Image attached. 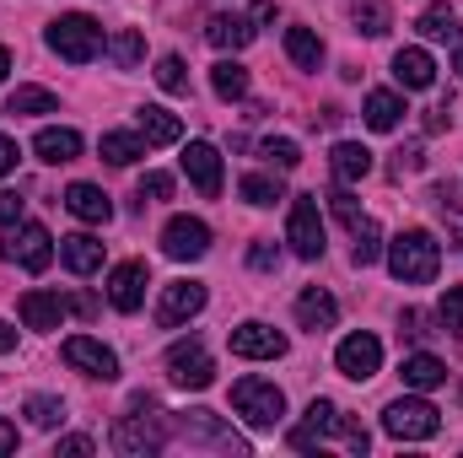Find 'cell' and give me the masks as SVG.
Wrapping results in <instances>:
<instances>
[{
    "label": "cell",
    "mask_w": 463,
    "mask_h": 458,
    "mask_svg": "<svg viewBox=\"0 0 463 458\" xmlns=\"http://www.w3.org/2000/svg\"><path fill=\"white\" fill-rule=\"evenodd\" d=\"M437 264H442V243L426 227H410L388 243V270H393V281H404V286L437 281Z\"/></svg>",
    "instance_id": "6da1fadb"
},
{
    "label": "cell",
    "mask_w": 463,
    "mask_h": 458,
    "mask_svg": "<svg viewBox=\"0 0 463 458\" xmlns=\"http://www.w3.org/2000/svg\"><path fill=\"white\" fill-rule=\"evenodd\" d=\"M43 43H49L60 60H71V65H87V60H98V49H103V27H98L87 11H65L60 22H49Z\"/></svg>",
    "instance_id": "7a4b0ae2"
},
{
    "label": "cell",
    "mask_w": 463,
    "mask_h": 458,
    "mask_svg": "<svg viewBox=\"0 0 463 458\" xmlns=\"http://www.w3.org/2000/svg\"><path fill=\"white\" fill-rule=\"evenodd\" d=\"M232 410L253 426V432H275L280 415H286V394L264 377H237L232 383Z\"/></svg>",
    "instance_id": "3957f363"
},
{
    "label": "cell",
    "mask_w": 463,
    "mask_h": 458,
    "mask_svg": "<svg viewBox=\"0 0 463 458\" xmlns=\"http://www.w3.org/2000/svg\"><path fill=\"white\" fill-rule=\"evenodd\" d=\"M383 432L399 437V443H426V437L442 432V410L431 399H420V394H404V399H393L383 410Z\"/></svg>",
    "instance_id": "277c9868"
},
{
    "label": "cell",
    "mask_w": 463,
    "mask_h": 458,
    "mask_svg": "<svg viewBox=\"0 0 463 458\" xmlns=\"http://www.w3.org/2000/svg\"><path fill=\"white\" fill-rule=\"evenodd\" d=\"M167 426H173V437H184L189 448H222V453H248V443L222 426V415H211V410H189V415H167Z\"/></svg>",
    "instance_id": "5b68a950"
},
{
    "label": "cell",
    "mask_w": 463,
    "mask_h": 458,
    "mask_svg": "<svg viewBox=\"0 0 463 458\" xmlns=\"http://www.w3.org/2000/svg\"><path fill=\"white\" fill-rule=\"evenodd\" d=\"M286 243L297 259H324V216H318V195H297L291 216H286Z\"/></svg>",
    "instance_id": "8992f818"
},
{
    "label": "cell",
    "mask_w": 463,
    "mask_h": 458,
    "mask_svg": "<svg viewBox=\"0 0 463 458\" xmlns=\"http://www.w3.org/2000/svg\"><path fill=\"white\" fill-rule=\"evenodd\" d=\"M0 253H5L11 264H22L27 275H43V270L54 264V237H49V227H38V222H22V227L5 232Z\"/></svg>",
    "instance_id": "52a82bcc"
},
{
    "label": "cell",
    "mask_w": 463,
    "mask_h": 458,
    "mask_svg": "<svg viewBox=\"0 0 463 458\" xmlns=\"http://www.w3.org/2000/svg\"><path fill=\"white\" fill-rule=\"evenodd\" d=\"M173 437V426H167V415H124L114 426V448L124 458H146L156 453L162 443Z\"/></svg>",
    "instance_id": "ba28073f"
},
{
    "label": "cell",
    "mask_w": 463,
    "mask_h": 458,
    "mask_svg": "<svg viewBox=\"0 0 463 458\" xmlns=\"http://www.w3.org/2000/svg\"><path fill=\"white\" fill-rule=\"evenodd\" d=\"M167 377L178 383V388H211L216 383V361H211V350L200 340H178L173 350H167Z\"/></svg>",
    "instance_id": "9c48e42d"
},
{
    "label": "cell",
    "mask_w": 463,
    "mask_h": 458,
    "mask_svg": "<svg viewBox=\"0 0 463 458\" xmlns=\"http://www.w3.org/2000/svg\"><path fill=\"white\" fill-rule=\"evenodd\" d=\"M205 286L200 281H173V286H162V297H156V324L162 329H178V324H189L194 313H205Z\"/></svg>",
    "instance_id": "30bf717a"
},
{
    "label": "cell",
    "mask_w": 463,
    "mask_h": 458,
    "mask_svg": "<svg viewBox=\"0 0 463 458\" xmlns=\"http://www.w3.org/2000/svg\"><path fill=\"white\" fill-rule=\"evenodd\" d=\"M162 253L178 259V264L205 259V253H211V227H205L200 216H173V222L162 227Z\"/></svg>",
    "instance_id": "8fae6325"
},
{
    "label": "cell",
    "mask_w": 463,
    "mask_h": 458,
    "mask_svg": "<svg viewBox=\"0 0 463 458\" xmlns=\"http://www.w3.org/2000/svg\"><path fill=\"white\" fill-rule=\"evenodd\" d=\"M335 367L345 372L350 383H366V377H377V367H383V340L377 335H345L340 350H335Z\"/></svg>",
    "instance_id": "7c38bea8"
},
{
    "label": "cell",
    "mask_w": 463,
    "mask_h": 458,
    "mask_svg": "<svg viewBox=\"0 0 463 458\" xmlns=\"http://www.w3.org/2000/svg\"><path fill=\"white\" fill-rule=\"evenodd\" d=\"M60 356H65L76 372H87V377H103V383L118 377V356L103 340H92V335H71V340L60 345Z\"/></svg>",
    "instance_id": "4fadbf2b"
},
{
    "label": "cell",
    "mask_w": 463,
    "mask_h": 458,
    "mask_svg": "<svg viewBox=\"0 0 463 458\" xmlns=\"http://www.w3.org/2000/svg\"><path fill=\"white\" fill-rule=\"evenodd\" d=\"M178 162H184V178H189L205 200H216V195H222V151H216L211 140H189Z\"/></svg>",
    "instance_id": "5bb4252c"
},
{
    "label": "cell",
    "mask_w": 463,
    "mask_h": 458,
    "mask_svg": "<svg viewBox=\"0 0 463 458\" xmlns=\"http://www.w3.org/2000/svg\"><path fill=\"white\" fill-rule=\"evenodd\" d=\"M227 345H232V356H242V361H275V356H286V335L269 329V324H259V319L237 324L227 335Z\"/></svg>",
    "instance_id": "9a60e30c"
},
{
    "label": "cell",
    "mask_w": 463,
    "mask_h": 458,
    "mask_svg": "<svg viewBox=\"0 0 463 458\" xmlns=\"http://www.w3.org/2000/svg\"><path fill=\"white\" fill-rule=\"evenodd\" d=\"M146 286H151V270L140 259H124V264H114V275H109V302H114L118 313H135L146 302Z\"/></svg>",
    "instance_id": "2e32d148"
},
{
    "label": "cell",
    "mask_w": 463,
    "mask_h": 458,
    "mask_svg": "<svg viewBox=\"0 0 463 458\" xmlns=\"http://www.w3.org/2000/svg\"><path fill=\"white\" fill-rule=\"evenodd\" d=\"M65 211H71L76 222H87V227L114 222V200H109L98 184H71V189H65Z\"/></svg>",
    "instance_id": "e0dca14e"
},
{
    "label": "cell",
    "mask_w": 463,
    "mask_h": 458,
    "mask_svg": "<svg viewBox=\"0 0 463 458\" xmlns=\"http://www.w3.org/2000/svg\"><path fill=\"white\" fill-rule=\"evenodd\" d=\"M393 81H399V87H410V92H426V87L437 81V60H431L420 43H410V49H399V54H393Z\"/></svg>",
    "instance_id": "ac0fdd59"
},
{
    "label": "cell",
    "mask_w": 463,
    "mask_h": 458,
    "mask_svg": "<svg viewBox=\"0 0 463 458\" xmlns=\"http://www.w3.org/2000/svg\"><path fill=\"white\" fill-rule=\"evenodd\" d=\"M297 324H302V329H313V335H324V329H335V324H340V302H335L324 286H307V291L297 297Z\"/></svg>",
    "instance_id": "d6986e66"
},
{
    "label": "cell",
    "mask_w": 463,
    "mask_h": 458,
    "mask_svg": "<svg viewBox=\"0 0 463 458\" xmlns=\"http://www.w3.org/2000/svg\"><path fill=\"white\" fill-rule=\"evenodd\" d=\"M60 264L71 275H92V270H103V243L92 232H71V237H60Z\"/></svg>",
    "instance_id": "ffe728a7"
},
{
    "label": "cell",
    "mask_w": 463,
    "mask_h": 458,
    "mask_svg": "<svg viewBox=\"0 0 463 458\" xmlns=\"http://www.w3.org/2000/svg\"><path fill=\"white\" fill-rule=\"evenodd\" d=\"M135 129L146 135V146H178V140H184V119L167 114V109H156V103L135 109Z\"/></svg>",
    "instance_id": "44dd1931"
},
{
    "label": "cell",
    "mask_w": 463,
    "mask_h": 458,
    "mask_svg": "<svg viewBox=\"0 0 463 458\" xmlns=\"http://www.w3.org/2000/svg\"><path fill=\"white\" fill-rule=\"evenodd\" d=\"M399 377H404V388L426 394V388H442V383H448V361H442V356H431V350H415V356H404Z\"/></svg>",
    "instance_id": "7402d4cb"
},
{
    "label": "cell",
    "mask_w": 463,
    "mask_h": 458,
    "mask_svg": "<svg viewBox=\"0 0 463 458\" xmlns=\"http://www.w3.org/2000/svg\"><path fill=\"white\" fill-rule=\"evenodd\" d=\"M253 33H259V22H253V16H232V11H222V16H211V22H205V38H211L216 49H232V54H237V49H248V43H253Z\"/></svg>",
    "instance_id": "603a6c76"
},
{
    "label": "cell",
    "mask_w": 463,
    "mask_h": 458,
    "mask_svg": "<svg viewBox=\"0 0 463 458\" xmlns=\"http://www.w3.org/2000/svg\"><path fill=\"white\" fill-rule=\"evenodd\" d=\"M16 313H22V324H27V329H43V335L65 324V302H60L54 291H27Z\"/></svg>",
    "instance_id": "cb8c5ba5"
},
{
    "label": "cell",
    "mask_w": 463,
    "mask_h": 458,
    "mask_svg": "<svg viewBox=\"0 0 463 458\" xmlns=\"http://www.w3.org/2000/svg\"><path fill=\"white\" fill-rule=\"evenodd\" d=\"M33 151L43 157V162H76L81 157V135L76 129H65V124H49V129H38V140H33Z\"/></svg>",
    "instance_id": "d4e9b609"
},
{
    "label": "cell",
    "mask_w": 463,
    "mask_h": 458,
    "mask_svg": "<svg viewBox=\"0 0 463 458\" xmlns=\"http://www.w3.org/2000/svg\"><path fill=\"white\" fill-rule=\"evenodd\" d=\"M329 167H335V184H361V178L372 173V151H366L361 140H340V146L329 151Z\"/></svg>",
    "instance_id": "484cf974"
},
{
    "label": "cell",
    "mask_w": 463,
    "mask_h": 458,
    "mask_svg": "<svg viewBox=\"0 0 463 458\" xmlns=\"http://www.w3.org/2000/svg\"><path fill=\"white\" fill-rule=\"evenodd\" d=\"M98 151H103V162H114V167H135L140 157H146V135L135 129H109L103 140H98Z\"/></svg>",
    "instance_id": "4316f807"
},
{
    "label": "cell",
    "mask_w": 463,
    "mask_h": 458,
    "mask_svg": "<svg viewBox=\"0 0 463 458\" xmlns=\"http://www.w3.org/2000/svg\"><path fill=\"white\" fill-rule=\"evenodd\" d=\"M286 54H291V65L318 71V65H324V38H318L313 27H286Z\"/></svg>",
    "instance_id": "83f0119b"
},
{
    "label": "cell",
    "mask_w": 463,
    "mask_h": 458,
    "mask_svg": "<svg viewBox=\"0 0 463 458\" xmlns=\"http://www.w3.org/2000/svg\"><path fill=\"white\" fill-rule=\"evenodd\" d=\"M399 119H404L399 92H372V98H366V129L388 135V129H399Z\"/></svg>",
    "instance_id": "f1b7e54d"
},
{
    "label": "cell",
    "mask_w": 463,
    "mask_h": 458,
    "mask_svg": "<svg viewBox=\"0 0 463 458\" xmlns=\"http://www.w3.org/2000/svg\"><path fill=\"white\" fill-rule=\"evenodd\" d=\"M211 92H216L222 103H242V98H248V71H242L237 60H222V65L211 71Z\"/></svg>",
    "instance_id": "f546056e"
},
{
    "label": "cell",
    "mask_w": 463,
    "mask_h": 458,
    "mask_svg": "<svg viewBox=\"0 0 463 458\" xmlns=\"http://www.w3.org/2000/svg\"><path fill=\"white\" fill-rule=\"evenodd\" d=\"M355 248H350V259H355V270H366V264H377V259H383V227H377V222H372V216H361V222H355Z\"/></svg>",
    "instance_id": "4dcf8cb0"
},
{
    "label": "cell",
    "mask_w": 463,
    "mask_h": 458,
    "mask_svg": "<svg viewBox=\"0 0 463 458\" xmlns=\"http://www.w3.org/2000/svg\"><path fill=\"white\" fill-rule=\"evenodd\" d=\"M22 415H27L38 432H54V426H65V399H54V394H33V399L22 405Z\"/></svg>",
    "instance_id": "1f68e13d"
},
{
    "label": "cell",
    "mask_w": 463,
    "mask_h": 458,
    "mask_svg": "<svg viewBox=\"0 0 463 458\" xmlns=\"http://www.w3.org/2000/svg\"><path fill=\"white\" fill-rule=\"evenodd\" d=\"M5 114H60V103H54V92H43V87H16L11 98H5Z\"/></svg>",
    "instance_id": "d6a6232c"
},
{
    "label": "cell",
    "mask_w": 463,
    "mask_h": 458,
    "mask_svg": "<svg viewBox=\"0 0 463 458\" xmlns=\"http://www.w3.org/2000/svg\"><path fill=\"white\" fill-rule=\"evenodd\" d=\"M415 27H420V38L442 43V38H453V33H458V16H453V5H442V0H437V5H426V11H420V22H415Z\"/></svg>",
    "instance_id": "836d02e7"
},
{
    "label": "cell",
    "mask_w": 463,
    "mask_h": 458,
    "mask_svg": "<svg viewBox=\"0 0 463 458\" xmlns=\"http://www.w3.org/2000/svg\"><path fill=\"white\" fill-rule=\"evenodd\" d=\"M237 195H242L248 205H259V211H264V205H275V200H286V195H280V178H275V173H248V178L237 184Z\"/></svg>",
    "instance_id": "e575fe53"
},
{
    "label": "cell",
    "mask_w": 463,
    "mask_h": 458,
    "mask_svg": "<svg viewBox=\"0 0 463 458\" xmlns=\"http://www.w3.org/2000/svg\"><path fill=\"white\" fill-rule=\"evenodd\" d=\"M350 22H355V33H366V38H383L388 22H393V11H388L383 0H361V5L350 11Z\"/></svg>",
    "instance_id": "d590c367"
},
{
    "label": "cell",
    "mask_w": 463,
    "mask_h": 458,
    "mask_svg": "<svg viewBox=\"0 0 463 458\" xmlns=\"http://www.w3.org/2000/svg\"><path fill=\"white\" fill-rule=\"evenodd\" d=\"M151 76H156V87H162V92H173V98H184V92H189V76H184V60H178V54H162Z\"/></svg>",
    "instance_id": "8d00e7d4"
},
{
    "label": "cell",
    "mask_w": 463,
    "mask_h": 458,
    "mask_svg": "<svg viewBox=\"0 0 463 458\" xmlns=\"http://www.w3.org/2000/svg\"><path fill=\"white\" fill-rule=\"evenodd\" d=\"M259 151H264V162H269V167H280V173H291V167L302 162V146H297V140H286V135H280V140L269 135Z\"/></svg>",
    "instance_id": "74e56055"
},
{
    "label": "cell",
    "mask_w": 463,
    "mask_h": 458,
    "mask_svg": "<svg viewBox=\"0 0 463 458\" xmlns=\"http://www.w3.org/2000/svg\"><path fill=\"white\" fill-rule=\"evenodd\" d=\"M109 54H114V65H124V71H129V65H140L146 43H140V33H135V27H124V33H114V38H109Z\"/></svg>",
    "instance_id": "f35d334b"
},
{
    "label": "cell",
    "mask_w": 463,
    "mask_h": 458,
    "mask_svg": "<svg viewBox=\"0 0 463 458\" xmlns=\"http://www.w3.org/2000/svg\"><path fill=\"white\" fill-rule=\"evenodd\" d=\"M437 319H442V329L463 335V286H448V291H442V302H437Z\"/></svg>",
    "instance_id": "ab89813d"
},
{
    "label": "cell",
    "mask_w": 463,
    "mask_h": 458,
    "mask_svg": "<svg viewBox=\"0 0 463 458\" xmlns=\"http://www.w3.org/2000/svg\"><path fill=\"white\" fill-rule=\"evenodd\" d=\"M167 195H173V173H146V178H140V189H135V200H140V205L167 200Z\"/></svg>",
    "instance_id": "60d3db41"
},
{
    "label": "cell",
    "mask_w": 463,
    "mask_h": 458,
    "mask_svg": "<svg viewBox=\"0 0 463 458\" xmlns=\"http://www.w3.org/2000/svg\"><path fill=\"white\" fill-rule=\"evenodd\" d=\"M335 437L345 443L350 453H366V448H372V437H366V426H361V421H350V415H340V426H335Z\"/></svg>",
    "instance_id": "b9f144b4"
},
{
    "label": "cell",
    "mask_w": 463,
    "mask_h": 458,
    "mask_svg": "<svg viewBox=\"0 0 463 458\" xmlns=\"http://www.w3.org/2000/svg\"><path fill=\"white\" fill-rule=\"evenodd\" d=\"M329 205H335V216H340L345 227H355V222H361V211H355V200H350V184H340V189L329 195Z\"/></svg>",
    "instance_id": "7bdbcfd3"
},
{
    "label": "cell",
    "mask_w": 463,
    "mask_h": 458,
    "mask_svg": "<svg viewBox=\"0 0 463 458\" xmlns=\"http://www.w3.org/2000/svg\"><path fill=\"white\" fill-rule=\"evenodd\" d=\"M248 264H253V270H275V264H280V248H275V243H253V248H248Z\"/></svg>",
    "instance_id": "ee69618b"
},
{
    "label": "cell",
    "mask_w": 463,
    "mask_h": 458,
    "mask_svg": "<svg viewBox=\"0 0 463 458\" xmlns=\"http://www.w3.org/2000/svg\"><path fill=\"white\" fill-rule=\"evenodd\" d=\"M16 222H22V195L0 189V227H16Z\"/></svg>",
    "instance_id": "f6af8a7d"
},
{
    "label": "cell",
    "mask_w": 463,
    "mask_h": 458,
    "mask_svg": "<svg viewBox=\"0 0 463 458\" xmlns=\"http://www.w3.org/2000/svg\"><path fill=\"white\" fill-rule=\"evenodd\" d=\"M16 162H22V146H16L11 135H0V178H5V173H16Z\"/></svg>",
    "instance_id": "bcb514c9"
},
{
    "label": "cell",
    "mask_w": 463,
    "mask_h": 458,
    "mask_svg": "<svg viewBox=\"0 0 463 458\" xmlns=\"http://www.w3.org/2000/svg\"><path fill=\"white\" fill-rule=\"evenodd\" d=\"M426 157H420V146H410V151H399V162H393V173H415Z\"/></svg>",
    "instance_id": "7dc6e473"
},
{
    "label": "cell",
    "mask_w": 463,
    "mask_h": 458,
    "mask_svg": "<svg viewBox=\"0 0 463 458\" xmlns=\"http://www.w3.org/2000/svg\"><path fill=\"white\" fill-rule=\"evenodd\" d=\"M399 329H404V335H410V340H420V335H426V319H420V313H415V308H410V313H404V319H399Z\"/></svg>",
    "instance_id": "c3c4849f"
},
{
    "label": "cell",
    "mask_w": 463,
    "mask_h": 458,
    "mask_svg": "<svg viewBox=\"0 0 463 458\" xmlns=\"http://www.w3.org/2000/svg\"><path fill=\"white\" fill-rule=\"evenodd\" d=\"M60 453H76V458H87V453H92V437H60Z\"/></svg>",
    "instance_id": "681fc988"
},
{
    "label": "cell",
    "mask_w": 463,
    "mask_h": 458,
    "mask_svg": "<svg viewBox=\"0 0 463 458\" xmlns=\"http://www.w3.org/2000/svg\"><path fill=\"white\" fill-rule=\"evenodd\" d=\"M16 448V426L11 421H0V453H11Z\"/></svg>",
    "instance_id": "f907efd6"
},
{
    "label": "cell",
    "mask_w": 463,
    "mask_h": 458,
    "mask_svg": "<svg viewBox=\"0 0 463 458\" xmlns=\"http://www.w3.org/2000/svg\"><path fill=\"white\" fill-rule=\"evenodd\" d=\"M5 350H16V329H11V324L0 319V356H5Z\"/></svg>",
    "instance_id": "816d5d0a"
},
{
    "label": "cell",
    "mask_w": 463,
    "mask_h": 458,
    "mask_svg": "<svg viewBox=\"0 0 463 458\" xmlns=\"http://www.w3.org/2000/svg\"><path fill=\"white\" fill-rule=\"evenodd\" d=\"M71 308H76L81 319H92V313H98V302H92V297H71Z\"/></svg>",
    "instance_id": "f5cc1de1"
},
{
    "label": "cell",
    "mask_w": 463,
    "mask_h": 458,
    "mask_svg": "<svg viewBox=\"0 0 463 458\" xmlns=\"http://www.w3.org/2000/svg\"><path fill=\"white\" fill-rule=\"evenodd\" d=\"M5 71H11V49L0 43V81H5Z\"/></svg>",
    "instance_id": "db71d44e"
},
{
    "label": "cell",
    "mask_w": 463,
    "mask_h": 458,
    "mask_svg": "<svg viewBox=\"0 0 463 458\" xmlns=\"http://www.w3.org/2000/svg\"><path fill=\"white\" fill-rule=\"evenodd\" d=\"M458 71H463V43H458Z\"/></svg>",
    "instance_id": "11a10c76"
},
{
    "label": "cell",
    "mask_w": 463,
    "mask_h": 458,
    "mask_svg": "<svg viewBox=\"0 0 463 458\" xmlns=\"http://www.w3.org/2000/svg\"><path fill=\"white\" fill-rule=\"evenodd\" d=\"M458 394H463V388H458Z\"/></svg>",
    "instance_id": "9f6ffc18"
}]
</instances>
